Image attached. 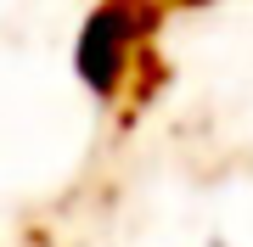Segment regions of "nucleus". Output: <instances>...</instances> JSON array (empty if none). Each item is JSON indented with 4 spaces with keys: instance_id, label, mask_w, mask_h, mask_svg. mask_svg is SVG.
<instances>
[]
</instances>
